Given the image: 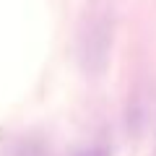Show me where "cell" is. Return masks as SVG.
<instances>
[{
  "label": "cell",
  "mask_w": 156,
  "mask_h": 156,
  "mask_svg": "<svg viewBox=\"0 0 156 156\" xmlns=\"http://www.w3.org/2000/svg\"><path fill=\"white\" fill-rule=\"evenodd\" d=\"M76 156H109V151L101 148V146H91V148L81 151V154H76Z\"/></svg>",
  "instance_id": "cell-3"
},
{
  "label": "cell",
  "mask_w": 156,
  "mask_h": 156,
  "mask_svg": "<svg viewBox=\"0 0 156 156\" xmlns=\"http://www.w3.org/2000/svg\"><path fill=\"white\" fill-rule=\"evenodd\" d=\"M3 156H50V151L39 143V140H21V143L11 146Z\"/></svg>",
  "instance_id": "cell-2"
},
{
  "label": "cell",
  "mask_w": 156,
  "mask_h": 156,
  "mask_svg": "<svg viewBox=\"0 0 156 156\" xmlns=\"http://www.w3.org/2000/svg\"><path fill=\"white\" fill-rule=\"evenodd\" d=\"M115 47V11L109 0H91L78 21L76 52L81 70L89 78H99L107 70Z\"/></svg>",
  "instance_id": "cell-1"
}]
</instances>
